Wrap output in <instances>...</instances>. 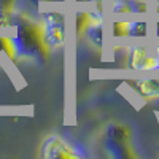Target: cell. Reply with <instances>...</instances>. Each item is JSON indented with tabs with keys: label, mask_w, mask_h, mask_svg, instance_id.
Segmentation results:
<instances>
[{
	"label": "cell",
	"mask_w": 159,
	"mask_h": 159,
	"mask_svg": "<svg viewBox=\"0 0 159 159\" xmlns=\"http://www.w3.org/2000/svg\"><path fill=\"white\" fill-rule=\"evenodd\" d=\"M18 57H46L49 48L43 38L42 24L27 16L15 21V35L11 37Z\"/></svg>",
	"instance_id": "6da1fadb"
},
{
	"label": "cell",
	"mask_w": 159,
	"mask_h": 159,
	"mask_svg": "<svg viewBox=\"0 0 159 159\" xmlns=\"http://www.w3.org/2000/svg\"><path fill=\"white\" fill-rule=\"evenodd\" d=\"M103 148L108 156L115 159H134L137 157L132 132L127 126L111 121L103 132Z\"/></svg>",
	"instance_id": "7a4b0ae2"
},
{
	"label": "cell",
	"mask_w": 159,
	"mask_h": 159,
	"mask_svg": "<svg viewBox=\"0 0 159 159\" xmlns=\"http://www.w3.org/2000/svg\"><path fill=\"white\" fill-rule=\"evenodd\" d=\"M83 156H86V153L80 148V145L61 134L49 135L40 148L42 159H80Z\"/></svg>",
	"instance_id": "3957f363"
},
{
	"label": "cell",
	"mask_w": 159,
	"mask_h": 159,
	"mask_svg": "<svg viewBox=\"0 0 159 159\" xmlns=\"http://www.w3.org/2000/svg\"><path fill=\"white\" fill-rule=\"evenodd\" d=\"M127 67L132 70H156L159 69V48L130 46L126 54Z\"/></svg>",
	"instance_id": "277c9868"
},
{
	"label": "cell",
	"mask_w": 159,
	"mask_h": 159,
	"mask_svg": "<svg viewBox=\"0 0 159 159\" xmlns=\"http://www.w3.org/2000/svg\"><path fill=\"white\" fill-rule=\"evenodd\" d=\"M40 24H42L43 38L49 49H54L64 45L65 27H64V18L59 13H46Z\"/></svg>",
	"instance_id": "5b68a950"
},
{
	"label": "cell",
	"mask_w": 159,
	"mask_h": 159,
	"mask_svg": "<svg viewBox=\"0 0 159 159\" xmlns=\"http://www.w3.org/2000/svg\"><path fill=\"white\" fill-rule=\"evenodd\" d=\"M78 32L94 46L102 45V16L97 13H81L78 16Z\"/></svg>",
	"instance_id": "8992f818"
},
{
	"label": "cell",
	"mask_w": 159,
	"mask_h": 159,
	"mask_svg": "<svg viewBox=\"0 0 159 159\" xmlns=\"http://www.w3.org/2000/svg\"><path fill=\"white\" fill-rule=\"evenodd\" d=\"M148 27L140 21H118L113 24L115 37H145Z\"/></svg>",
	"instance_id": "52a82bcc"
},
{
	"label": "cell",
	"mask_w": 159,
	"mask_h": 159,
	"mask_svg": "<svg viewBox=\"0 0 159 159\" xmlns=\"http://www.w3.org/2000/svg\"><path fill=\"white\" fill-rule=\"evenodd\" d=\"M132 88H134V91L147 102L159 99V78L137 80V81H132Z\"/></svg>",
	"instance_id": "ba28073f"
},
{
	"label": "cell",
	"mask_w": 159,
	"mask_h": 159,
	"mask_svg": "<svg viewBox=\"0 0 159 159\" xmlns=\"http://www.w3.org/2000/svg\"><path fill=\"white\" fill-rule=\"evenodd\" d=\"M157 35H159V24H157Z\"/></svg>",
	"instance_id": "9c48e42d"
}]
</instances>
